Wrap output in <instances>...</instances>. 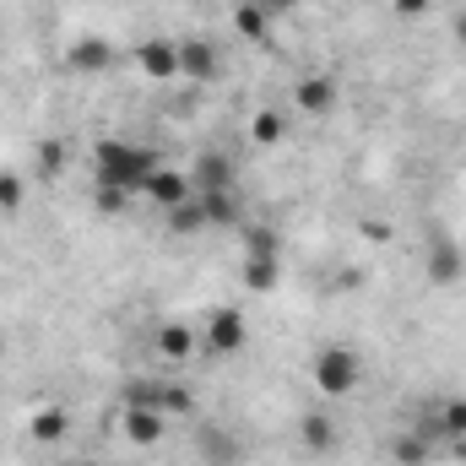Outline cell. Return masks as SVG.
I'll use <instances>...</instances> for the list:
<instances>
[{
	"mask_svg": "<svg viewBox=\"0 0 466 466\" xmlns=\"http://www.w3.org/2000/svg\"><path fill=\"white\" fill-rule=\"evenodd\" d=\"M93 168H98V185L136 196V190H147V179H152L163 163H157V152H152V147H130V141H98V147H93Z\"/></svg>",
	"mask_w": 466,
	"mask_h": 466,
	"instance_id": "1",
	"label": "cell"
},
{
	"mask_svg": "<svg viewBox=\"0 0 466 466\" xmlns=\"http://www.w3.org/2000/svg\"><path fill=\"white\" fill-rule=\"evenodd\" d=\"M309 380H315L320 396H352L363 385V363H358L352 348H320L315 363H309Z\"/></svg>",
	"mask_w": 466,
	"mask_h": 466,
	"instance_id": "2",
	"label": "cell"
},
{
	"mask_svg": "<svg viewBox=\"0 0 466 466\" xmlns=\"http://www.w3.org/2000/svg\"><path fill=\"white\" fill-rule=\"evenodd\" d=\"M423 271H429V282L434 288H456L466 277V255H461V244L456 238H429V260H423Z\"/></svg>",
	"mask_w": 466,
	"mask_h": 466,
	"instance_id": "3",
	"label": "cell"
},
{
	"mask_svg": "<svg viewBox=\"0 0 466 466\" xmlns=\"http://www.w3.org/2000/svg\"><path fill=\"white\" fill-rule=\"evenodd\" d=\"M249 342V326H244V315L238 309H212L207 315V348L218 352V358H228Z\"/></svg>",
	"mask_w": 466,
	"mask_h": 466,
	"instance_id": "4",
	"label": "cell"
},
{
	"mask_svg": "<svg viewBox=\"0 0 466 466\" xmlns=\"http://www.w3.org/2000/svg\"><path fill=\"white\" fill-rule=\"evenodd\" d=\"M228 185H233V157L218 152V147H207V152L190 163V190L207 196V190H228Z\"/></svg>",
	"mask_w": 466,
	"mask_h": 466,
	"instance_id": "5",
	"label": "cell"
},
{
	"mask_svg": "<svg viewBox=\"0 0 466 466\" xmlns=\"http://www.w3.org/2000/svg\"><path fill=\"white\" fill-rule=\"evenodd\" d=\"M66 66L82 71V76L109 71V66H115V44H109V38H76V44L66 49Z\"/></svg>",
	"mask_w": 466,
	"mask_h": 466,
	"instance_id": "6",
	"label": "cell"
},
{
	"mask_svg": "<svg viewBox=\"0 0 466 466\" xmlns=\"http://www.w3.org/2000/svg\"><path fill=\"white\" fill-rule=\"evenodd\" d=\"M136 66L152 76V82H168V76H179V44H163V38H147L141 49H136Z\"/></svg>",
	"mask_w": 466,
	"mask_h": 466,
	"instance_id": "7",
	"label": "cell"
},
{
	"mask_svg": "<svg viewBox=\"0 0 466 466\" xmlns=\"http://www.w3.org/2000/svg\"><path fill=\"white\" fill-rule=\"evenodd\" d=\"M152 342H157V358H163V363H190V352H196V331H190V320H163Z\"/></svg>",
	"mask_w": 466,
	"mask_h": 466,
	"instance_id": "8",
	"label": "cell"
},
{
	"mask_svg": "<svg viewBox=\"0 0 466 466\" xmlns=\"http://www.w3.org/2000/svg\"><path fill=\"white\" fill-rule=\"evenodd\" d=\"M179 76L212 82V76H218V49H212L207 38H185V44H179Z\"/></svg>",
	"mask_w": 466,
	"mask_h": 466,
	"instance_id": "9",
	"label": "cell"
},
{
	"mask_svg": "<svg viewBox=\"0 0 466 466\" xmlns=\"http://www.w3.org/2000/svg\"><path fill=\"white\" fill-rule=\"evenodd\" d=\"M293 104H299V115H331L337 109V82L331 76H304L293 87Z\"/></svg>",
	"mask_w": 466,
	"mask_h": 466,
	"instance_id": "10",
	"label": "cell"
},
{
	"mask_svg": "<svg viewBox=\"0 0 466 466\" xmlns=\"http://www.w3.org/2000/svg\"><path fill=\"white\" fill-rule=\"evenodd\" d=\"M196 190H190V174H179V168H157L152 179H147V201H157L163 212L168 207H179V201H190Z\"/></svg>",
	"mask_w": 466,
	"mask_h": 466,
	"instance_id": "11",
	"label": "cell"
},
{
	"mask_svg": "<svg viewBox=\"0 0 466 466\" xmlns=\"http://www.w3.org/2000/svg\"><path fill=\"white\" fill-rule=\"evenodd\" d=\"M125 440H130V445H141V451H147V445H157V440H163V412H157V407H136V401H130V407H125Z\"/></svg>",
	"mask_w": 466,
	"mask_h": 466,
	"instance_id": "12",
	"label": "cell"
},
{
	"mask_svg": "<svg viewBox=\"0 0 466 466\" xmlns=\"http://www.w3.org/2000/svg\"><path fill=\"white\" fill-rule=\"evenodd\" d=\"M201 207H207V228H233V223L244 218V207H238V185H228V190H207Z\"/></svg>",
	"mask_w": 466,
	"mask_h": 466,
	"instance_id": "13",
	"label": "cell"
},
{
	"mask_svg": "<svg viewBox=\"0 0 466 466\" xmlns=\"http://www.w3.org/2000/svg\"><path fill=\"white\" fill-rule=\"evenodd\" d=\"M27 434H33L38 445H60V440L71 434V418H66V407H38V412L27 418Z\"/></svg>",
	"mask_w": 466,
	"mask_h": 466,
	"instance_id": "14",
	"label": "cell"
},
{
	"mask_svg": "<svg viewBox=\"0 0 466 466\" xmlns=\"http://www.w3.org/2000/svg\"><path fill=\"white\" fill-rule=\"evenodd\" d=\"M299 434H304V451H315V456H331V451H337V423H331V412H309V418L299 423Z\"/></svg>",
	"mask_w": 466,
	"mask_h": 466,
	"instance_id": "15",
	"label": "cell"
},
{
	"mask_svg": "<svg viewBox=\"0 0 466 466\" xmlns=\"http://www.w3.org/2000/svg\"><path fill=\"white\" fill-rule=\"evenodd\" d=\"M244 282L255 293H271L282 282V255H244Z\"/></svg>",
	"mask_w": 466,
	"mask_h": 466,
	"instance_id": "16",
	"label": "cell"
},
{
	"mask_svg": "<svg viewBox=\"0 0 466 466\" xmlns=\"http://www.w3.org/2000/svg\"><path fill=\"white\" fill-rule=\"evenodd\" d=\"M168 228H174V233H201V228H207V207H201V196H190V201L168 207Z\"/></svg>",
	"mask_w": 466,
	"mask_h": 466,
	"instance_id": "17",
	"label": "cell"
},
{
	"mask_svg": "<svg viewBox=\"0 0 466 466\" xmlns=\"http://www.w3.org/2000/svg\"><path fill=\"white\" fill-rule=\"evenodd\" d=\"M249 136H255V147H277L288 136V119L277 115V109H260V115L249 119Z\"/></svg>",
	"mask_w": 466,
	"mask_h": 466,
	"instance_id": "18",
	"label": "cell"
},
{
	"mask_svg": "<svg viewBox=\"0 0 466 466\" xmlns=\"http://www.w3.org/2000/svg\"><path fill=\"white\" fill-rule=\"evenodd\" d=\"M233 27H238L244 38H266V33H271V16H266L255 0H244V5L233 11Z\"/></svg>",
	"mask_w": 466,
	"mask_h": 466,
	"instance_id": "19",
	"label": "cell"
},
{
	"mask_svg": "<svg viewBox=\"0 0 466 466\" xmlns=\"http://www.w3.org/2000/svg\"><path fill=\"white\" fill-rule=\"evenodd\" d=\"M440 434H445V440H466V396L440 401Z\"/></svg>",
	"mask_w": 466,
	"mask_h": 466,
	"instance_id": "20",
	"label": "cell"
},
{
	"mask_svg": "<svg viewBox=\"0 0 466 466\" xmlns=\"http://www.w3.org/2000/svg\"><path fill=\"white\" fill-rule=\"evenodd\" d=\"M244 249H249V255H282V238L266 228V223H249V228H244Z\"/></svg>",
	"mask_w": 466,
	"mask_h": 466,
	"instance_id": "21",
	"label": "cell"
},
{
	"mask_svg": "<svg viewBox=\"0 0 466 466\" xmlns=\"http://www.w3.org/2000/svg\"><path fill=\"white\" fill-rule=\"evenodd\" d=\"M396 461L401 466H423L429 461V440H423V434H401V440H396Z\"/></svg>",
	"mask_w": 466,
	"mask_h": 466,
	"instance_id": "22",
	"label": "cell"
},
{
	"mask_svg": "<svg viewBox=\"0 0 466 466\" xmlns=\"http://www.w3.org/2000/svg\"><path fill=\"white\" fill-rule=\"evenodd\" d=\"M16 207H22V179L0 174V212H16Z\"/></svg>",
	"mask_w": 466,
	"mask_h": 466,
	"instance_id": "23",
	"label": "cell"
},
{
	"mask_svg": "<svg viewBox=\"0 0 466 466\" xmlns=\"http://www.w3.org/2000/svg\"><path fill=\"white\" fill-rule=\"evenodd\" d=\"M38 163H44V174L66 168V141H44V147H38Z\"/></svg>",
	"mask_w": 466,
	"mask_h": 466,
	"instance_id": "24",
	"label": "cell"
},
{
	"mask_svg": "<svg viewBox=\"0 0 466 466\" xmlns=\"http://www.w3.org/2000/svg\"><path fill=\"white\" fill-rule=\"evenodd\" d=\"M125 190H109V185H98V212H125Z\"/></svg>",
	"mask_w": 466,
	"mask_h": 466,
	"instance_id": "25",
	"label": "cell"
},
{
	"mask_svg": "<svg viewBox=\"0 0 466 466\" xmlns=\"http://www.w3.org/2000/svg\"><path fill=\"white\" fill-rule=\"evenodd\" d=\"M429 5H434V0H396L401 16H429Z\"/></svg>",
	"mask_w": 466,
	"mask_h": 466,
	"instance_id": "26",
	"label": "cell"
},
{
	"mask_svg": "<svg viewBox=\"0 0 466 466\" xmlns=\"http://www.w3.org/2000/svg\"><path fill=\"white\" fill-rule=\"evenodd\" d=\"M255 5H260V11H266V16H288V11H293V5H299V0H255Z\"/></svg>",
	"mask_w": 466,
	"mask_h": 466,
	"instance_id": "27",
	"label": "cell"
},
{
	"mask_svg": "<svg viewBox=\"0 0 466 466\" xmlns=\"http://www.w3.org/2000/svg\"><path fill=\"white\" fill-rule=\"evenodd\" d=\"M456 38H461V44H466V11H461V16H456Z\"/></svg>",
	"mask_w": 466,
	"mask_h": 466,
	"instance_id": "28",
	"label": "cell"
},
{
	"mask_svg": "<svg viewBox=\"0 0 466 466\" xmlns=\"http://www.w3.org/2000/svg\"><path fill=\"white\" fill-rule=\"evenodd\" d=\"M71 466H82V461H71Z\"/></svg>",
	"mask_w": 466,
	"mask_h": 466,
	"instance_id": "29",
	"label": "cell"
}]
</instances>
